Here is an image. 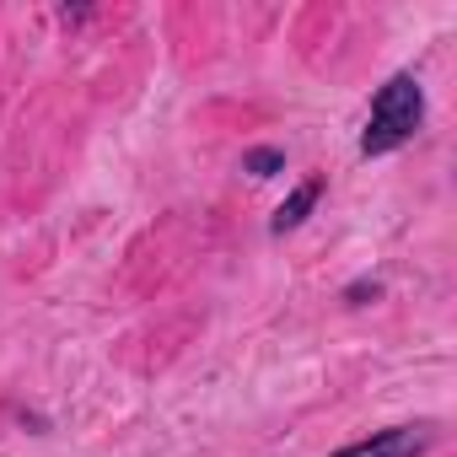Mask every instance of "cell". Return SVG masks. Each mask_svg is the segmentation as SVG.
Wrapping results in <instances>:
<instances>
[{"instance_id": "cell-1", "label": "cell", "mask_w": 457, "mask_h": 457, "mask_svg": "<svg viewBox=\"0 0 457 457\" xmlns=\"http://www.w3.org/2000/svg\"><path fill=\"white\" fill-rule=\"evenodd\" d=\"M425 129V87L414 71H398L377 87L366 129H361V156H393Z\"/></svg>"}, {"instance_id": "cell-5", "label": "cell", "mask_w": 457, "mask_h": 457, "mask_svg": "<svg viewBox=\"0 0 457 457\" xmlns=\"http://www.w3.org/2000/svg\"><path fill=\"white\" fill-rule=\"evenodd\" d=\"M377 296H382V280L377 275H361V280L345 286V307H371Z\"/></svg>"}, {"instance_id": "cell-2", "label": "cell", "mask_w": 457, "mask_h": 457, "mask_svg": "<svg viewBox=\"0 0 457 457\" xmlns=\"http://www.w3.org/2000/svg\"><path fill=\"white\" fill-rule=\"evenodd\" d=\"M436 446V425H393V430H371L366 441H350L328 457H425Z\"/></svg>"}, {"instance_id": "cell-4", "label": "cell", "mask_w": 457, "mask_h": 457, "mask_svg": "<svg viewBox=\"0 0 457 457\" xmlns=\"http://www.w3.org/2000/svg\"><path fill=\"white\" fill-rule=\"evenodd\" d=\"M243 172L275 178V172H286V151L280 145H253V151H243Z\"/></svg>"}, {"instance_id": "cell-3", "label": "cell", "mask_w": 457, "mask_h": 457, "mask_svg": "<svg viewBox=\"0 0 457 457\" xmlns=\"http://www.w3.org/2000/svg\"><path fill=\"white\" fill-rule=\"evenodd\" d=\"M323 178H307V183H296L291 194H286V204L275 210V220H270V237H286V232H296V226L318 210V199H323Z\"/></svg>"}]
</instances>
